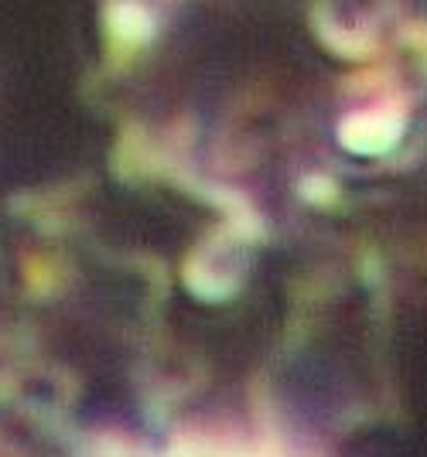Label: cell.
I'll return each mask as SVG.
<instances>
[{"instance_id":"obj_1","label":"cell","mask_w":427,"mask_h":457,"mask_svg":"<svg viewBox=\"0 0 427 457\" xmlns=\"http://www.w3.org/2000/svg\"><path fill=\"white\" fill-rule=\"evenodd\" d=\"M400 134H404V116L397 110H363L342 123L339 140L352 154H383L400 140Z\"/></svg>"}]
</instances>
